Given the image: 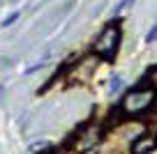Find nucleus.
<instances>
[{
	"label": "nucleus",
	"instance_id": "obj_3",
	"mask_svg": "<svg viewBox=\"0 0 157 154\" xmlns=\"http://www.w3.org/2000/svg\"><path fill=\"white\" fill-rule=\"evenodd\" d=\"M157 149V138L155 136H139L132 143V154H150Z\"/></svg>",
	"mask_w": 157,
	"mask_h": 154
},
{
	"label": "nucleus",
	"instance_id": "obj_4",
	"mask_svg": "<svg viewBox=\"0 0 157 154\" xmlns=\"http://www.w3.org/2000/svg\"><path fill=\"white\" fill-rule=\"evenodd\" d=\"M19 16H21V12H14V14H10L5 21H2V28H10V25L14 23V21H19Z\"/></svg>",
	"mask_w": 157,
	"mask_h": 154
},
{
	"label": "nucleus",
	"instance_id": "obj_1",
	"mask_svg": "<svg viewBox=\"0 0 157 154\" xmlns=\"http://www.w3.org/2000/svg\"><path fill=\"white\" fill-rule=\"evenodd\" d=\"M155 101H157V90L155 87L139 83V85H134L132 90L120 99L118 111L123 113L125 117H139V115L150 111V108L155 106Z\"/></svg>",
	"mask_w": 157,
	"mask_h": 154
},
{
	"label": "nucleus",
	"instance_id": "obj_2",
	"mask_svg": "<svg viewBox=\"0 0 157 154\" xmlns=\"http://www.w3.org/2000/svg\"><path fill=\"white\" fill-rule=\"evenodd\" d=\"M120 39H123V30L116 21H111L95 39V55L99 60H106V62L113 60L118 55V48H120Z\"/></svg>",
	"mask_w": 157,
	"mask_h": 154
},
{
	"label": "nucleus",
	"instance_id": "obj_9",
	"mask_svg": "<svg viewBox=\"0 0 157 154\" xmlns=\"http://www.w3.org/2000/svg\"><path fill=\"white\" fill-rule=\"evenodd\" d=\"M42 154H53V149H46V152H42Z\"/></svg>",
	"mask_w": 157,
	"mask_h": 154
},
{
	"label": "nucleus",
	"instance_id": "obj_7",
	"mask_svg": "<svg viewBox=\"0 0 157 154\" xmlns=\"http://www.w3.org/2000/svg\"><path fill=\"white\" fill-rule=\"evenodd\" d=\"M146 42H148V44H152V42H157V25H155V28H152V30H150V32H148V35H146Z\"/></svg>",
	"mask_w": 157,
	"mask_h": 154
},
{
	"label": "nucleus",
	"instance_id": "obj_8",
	"mask_svg": "<svg viewBox=\"0 0 157 154\" xmlns=\"http://www.w3.org/2000/svg\"><path fill=\"white\" fill-rule=\"evenodd\" d=\"M132 2H134V0H123V2H120V5L116 7V14H120V12H125V9H127L129 5H132Z\"/></svg>",
	"mask_w": 157,
	"mask_h": 154
},
{
	"label": "nucleus",
	"instance_id": "obj_5",
	"mask_svg": "<svg viewBox=\"0 0 157 154\" xmlns=\"http://www.w3.org/2000/svg\"><path fill=\"white\" fill-rule=\"evenodd\" d=\"M120 85H123L120 76H113V78H111V92H118V90H120Z\"/></svg>",
	"mask_w": 157,
	"mask_h": 154
},
{
	"label": "nucleus",
	"instance_id": "obj_6",
	"mask_svg": "<svg viewBox=\"0 0 157 154\" xmlns=\"http://www.w3.org/2000/svg\"><path fill=\"white\" fill-rule=\"evenodd\" d=\"M148 76H150V83H152V87L157 90V64L150 69V72H148Z\"/></svg>",
	"mask_w": 157,
	"mask_h": 154
}]
</instances>
